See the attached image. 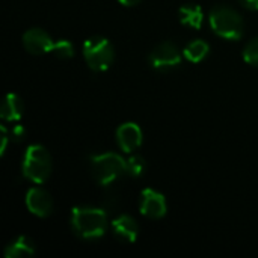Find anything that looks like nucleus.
Returning <instances> with one entry per match:
<instances>
[{"label":"nucleus","instance_id":"obj_1","mask_svg":"<svg viewBox=\"0 0 258 258\" xmlns=\"http://www.w3.org/2000/svg\"><path fill=\"white\" fill-rule=\"evenodd\" d=\"M71 224L82 239H98L106 233L107 215L100 209L76 207L71 213Z\"/></svg>","mask_w":258,"mask_h":258},{"label":"nucleus","instance_id":"obj_22","mask_svg":"<svg viewBox=\"0 0 258 258\" xmlns=\"http://www.w3.org/2000/svg\"><path fill=\"white\" fill-rule=\"evenodd\" d=\"M141 0H119V3H122V5H125V6H135V5H138Z\"/></svg>","mask_w":258,"mask_h":258},{"label":"nucleus","instance_id":"obj_10","mask_svg":"<svg viewBox=\"0 0 258 258\" xmlns=\"http://www.w3.org/2000/svg\"><path fill=\"white\" fill-rule=\"evenodd\" d=\"M116 141L124 153H132L142 145V130L135 122H125L118 128Z\"/></svg>","mask_w":258,"mask_h":258},{"label":"nucleus","instance_id":"obj_4","mask_svg":"<svg viewBox=\"0 0 258 258\" xmlns=\"http://www.w3.org/2000/svg\"><path fill=\"white\" fill-rule=\"evenodd\" d=\"M91 169L95 180L101 186H107L127 172V163L115 153H104L91 157Z\"/></svg>","mask_w":258,"mask_h":258},{"label":"nucleus","instance_id":"obj_7","mask_svg":"<svg viewBox=\"0 0 258 258\" xmlns=\"http://www.w3.org/2000/svg\"><path fill=\"white\" fill-rule=\"evenodd\" d=\"M23 45L32 54H45L54 48L51 36L42 29H29L23 35Z\"/></svg>","mask_w":258,"mask_h":258},{"label":"nucleus","instance_id":"obj_5","mask_svg":"<svg viewBox=\"0 0 258 258\" xmlns=\"http://www.w3.org/2000/svg\"><path fill=\"white\" fill-rule=\"evenodd\" d=\"M83 56L91 70L106 71L113 63L115 50L109 39L103 36H92L85 41Z\"/></svg>","mask_w":258,"mask_h":258},{"label":"nucleus","instance_id":"obj_15","mask_svg":"<svg viewBox=\"0 0 258 258\" xmlns=\"http://www.w3.org/2000/svg\"><path fill=\"white\" fill-rule=\"evenodd\" d=\"M209 44L203 39H195L192 42H189L186 47H184V57L190 62H201L207 54H209Z\"/></svg>","mask_w":258,"mask_h":258},{"label":"nucleus","instance_id":"obj_18","mask_svg":"<svg viewBox=\"0 0 258 258\" xmlns=\"http://www.w3.org/2000/svg\"><path fill=\"white\" fill-rule=\"evenodd\" d=\"M243 59L249 65L258 67V36L254 38V39H251L249 44L245 47V50H243Z\"/></svg>","mask_w":258,"mask_h":258},{"label":"nucleus","instance_id":"obj_20","mask_svg":"<svg viewBox=\"0 0 258 258\" xmlns=\"http://www.w3.org/2000/svg\"><path fill=\"white\" fill-rule=\"evenodd\" d=\"M2 147H0V153L3 154L5 153V150H6V145H8V138H9V135H8V130H6V127L5 125H2Z\"/></svg>","mask_w":258,"mask_h":258},{"label":"nucleus","instance_id":"obj_13","mask_svg":"<svg viewBox=\"0 0 258 258\" xmlns=\"http://www.w3.org/2000/svg\"><path fill=\"white\" fill-rule=\"evenodd\" d=\"M180 21L184 24V26H189V27H194V29H200L201 24H203V20H204V15H203V9L200 5H184L180 8Z\"/></svg>","mask_w":258,"mask_h":258},{"label":"nucleus","instance_id":"obj_2","mask_svg":"<svg viewBox=\"0 0 258 258\" xmlns=\"http://www.w3.org/2000/svg\"><path fill=\"white\" fill-rule=\"evenodd\" d=\"M210 26L216 35L236 41L243 35V20L237 11L228 6H215L210 11Z\"/></svg>","mask_w":258,"mask_h":258},{"label":"nucleus","instance_id":"obj_11","mask_svg":"<svg viewBox=\"0 0 258 258\" xmlns=\"http://www.w3.org/2000/svg\"><path fill=\"white\" fill-rule=\"evenodd\" d=\"M112 230H113V234L122 240V242H127V243H133L136 239H138V234H139V227L136 224V221L127 215H122L119 218H116L113 222H112Z\"/></svg>","mask_w":258,"mask_h":258},{"label":"nucleus","instance_id":"obj_16","mask_svg":"<svg viewBox=\"0 0 258 258\" xmlns=\"http://www.w3.org/2000/svg\"><path fill=\"white\" fill-rule=\"evenodd\" d=\"M53 53L59 57V59H70L74 56V47L70 41L67 39H60L57 42H54V48Z\"/></svg>","mask_w":258,"mask_h":258},{"label":"nucleus","instance_id":"obj_17","mask_svg":"<svg viewBox=\"0 0 258 258\" xmlns=\"http://www.w3.org/2000/svg\"><path fill=\"white\" fill-rule=\"evenodd\" d=\"M125 163L127 174H130L132 177H139L145 171V160L141 156H132L128 160H125Z\"/></svg>","mask_w":258,"mask_h":258},{"label":"nucleus","instance_id":"obj_6","mask_svg":"<svg viewBox=\"0 0 258 258\" xmlns=\"http://www.w3.org/2000/svg\"><path fill=\"white\" fill-rule=\"evenodd\" d=\"M150 63L153 68L159 71H169V70L180 67L181 54H180L178 47L169 41L159 44L150 53Z\"/></svg>","mask_w":258,"mask_h":258},{"label":"nucleus","instance_id":"obj_8","mask_svg":"<svg viewBox=\"0 0 258 258\" xmlns=\"http://www.w3.org/2000/svg\"><path fill=\"white\" fill-rule=\"evenodd\" d=\"M26 206L35 216L47 218L53 212V198L41 187H32L26 195Z\"/></svg>","mask_w":258,"mask_h":258},{"label":"nucleus","instance_id":"obj_9","mask_svg":"<svg viewBox=\"0 0 258 258\" xmlns=\"http://www.w3.org/2000/svg\"><path fill=\"white\" fill-rule=\"evenodd\" d=\"M141 213L150 219H160L166 215L165 197L153 189H145L141 195Z\"/></svg>","mask_w":258,"mask_h":258},{"label":"nucleus","instance_id":"obj_3","mask_svg":"<svg viewBox=\"0 0 258 258\" xmlns=\"http://www.w3.org/2000/svg\"><path fill=\"white\" fill-rule=\"evenodd\" d=\"M51 174V156L42 145H30L23 160V175L32 183L41 184Z\"/></svg>","mask_w":258,"mask_h":258},{"label":"nucleus","instance_id":"obj_19","mask_svg":"<svg viewBox=\"0 0 258 258\" xmlns=\"http://www.w3.org/2000/svg\"><path fill=\"white\" fill-rule=\"evenodd\" d=\"M24 136H26V130H24L23 125H15V127L12 128V132H11V138H12L14 141H17V142H20Z\"/></svg>","mask_w":258,"mask_h":258},{"label":"nucleus","instance_id":"obj_21","mask_svg":"<svg viewBox=\"0 0 258 258\" xmlns=\"http://www.w3.org/2000/svg\"><path fill=\"white\" fill-rule=\"evenodd\" d=\"M242 5L251 11H258V0H240Z\"/></svg>","mask_w":258,"mask_h":258},{"label":"nucleus","instance_id":"obj_12","mask_svg":"<svg viewBox=\"0 0 258 258\" xmlns=\"http://www.w3.org/2000/svg\"><path fill=\"white\" fill-rule=\"evenodd\" d=\"M23 101L15 94H8L3 104H2V118L5 121H18L23 116Z\"/></svg>","mask_w":258,"mask_h":258},{"label":"nucleus","instance_id":"obj_14","mask_svg":"<svg viewBox=\"0 0 258 258\" xmlns=\"http://www.w3.org/2000/svg\"><path fill=\"white\" fill-rule=\"evenodd\" d=\"M33 254H35V246H33L32 240L29 237H24V236L18 237L14 243H11L5 249V257L6 258L30 257Z\"/></svg>","mask_w":258,"mask_h":258}]
</instances>
